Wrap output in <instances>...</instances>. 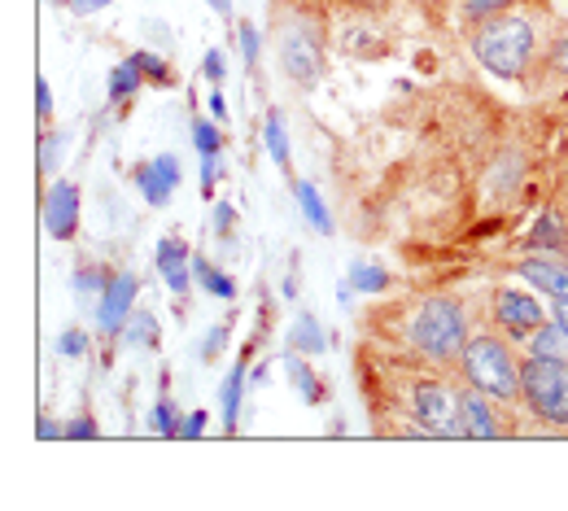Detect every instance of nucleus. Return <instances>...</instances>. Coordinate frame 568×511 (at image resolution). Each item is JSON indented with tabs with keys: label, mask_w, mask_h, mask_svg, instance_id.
<instances>
[{
	"label": "nucleus",
	"mask_w": 568,
	"mask_h": 511,
	"mask_svg": "<svg viewBox=\"0 0 568 511\" xmlns=\"http://www.w3.org/2000/svg\"><path fill=\"white\" fill-rule=\"evenodd\" d=\"M403 333H407V346L433 367H459L464 346L473 337L468 333V315H464V306L455 297H428V302H420L407 315Z\"/></svg>",
	"instance_id": "nucleus-1"
},
{
	"label": "nucleus",
	"mask_w": 568,
	"mask_h": 511,
	"mask_svg": "<svg viewBox=\"0 0 568 511\" xmlns=\"http://www.w3.org/2000/svg\"><path fill=\"white\" fill-rule=\"evenodd\" d=\"M473 53L477 62L498 79H520L534 67L538 53V27L529 13H495L486 22H477L473 31Z\"/></svg>",
	"instance_id": "nucleus-2"
},
{
	"label": "nucleus",
	"mask_w": 568,
	"mask_h": 511,
	"mask_svg": "<svg viewBox=\"0 0 568 511\" xmlns=\"http://www.w3.org/2000/svg\"><path fill=\"white\" fill-rule=\"evenodd\" d=\"M520 364L525 359L511 350V337H503L495 328V333H473L468 337L464 359H459V376H464V385L516 407L520 402Z\"/></svg>",
	"instance_id": "nucleus-3"
},
{
	"label": "nucleus",
	"mask_w": 568,
	"mask_h": 511,
	"mask_svg": "<svg viewBox=\"0 0 568 511\" xmlns=\"http://www.w3.org/2000/svg\"><path fill=\"white\" fill-rule=\"evenodd\" d=\"M520 407L542 429H568V359L565 355H525L520 364Z\"/></svg>",
	"instance_id": "nucleus-4"
},
{
	"label": "nucleus",
	"mask_w": 568,
	"mask_h": 511,
	"mask_svg": "<svg viewBox=\"0 0 568 511\" xmlns=\"http://www.w3.org/2000/svg\"><path fill=\"white\" fill-rule=\"evenodd\" d=\"M407 420L425 429L428 438H459L455 416H459V389H450L442 376H420L407 385Z\"/></svg>",
	"instance_id": "nucleus-5"
},
{
	"label": "nucleus",
	"mask_w": 568,
	"mask_h": 511,
	"mask_svg": "<svg viewBox=\"0 0 568 511\" xmlns=\"http://www.w3.org/2000/svg\"><path fill=\"white\" fill-rule=\"evenodd\" d=\"M281 67L293 83H315L324 74V35L311 18H288L276 35Z\"/></svg>",
	"instance_id": "nucleus-6"
},
{
	"label": "nucleus",
	"mask_w": 568,
	"mask_h": 511,
	"mask_svg": "<svg viewBox=\"0 0 568 511\" xmlns=\"http://www.w3.org/2000/svg\"><path fill=\"white\" fill-rule=\"evenodd\" d=\"M455 433H459L464 441H503L516 433V425L507 420V402H498V398H490V394L464 385V389H459Z\"/></svg>",
	"instance_id": "nucleus-7"
},
{
	"label": "nucleus",
	"mask_w": 568,
	"mask_h": 511,
	"mask_svg": "<svg viewBox=\"0 0 568 511\" xmlns=\"http://www.w3.org/2000/svg\"><path fill=\"white\" fill-rule=\"evenodd\" d=\"M490 319H495V328L503 337H511L516 346H525V337H529L538 324H547V310L538 306V297L503 285V289H495V297H490Z\"/></svg>",
	"instance_id": "nucleus-8"
},
{
	"label": "nucleus",
	"mask_w": 568,
	"mask_h": 511,
	"mask_svg": "<svg viewBox=\"0 0 568 511\" xmlns=\"http://www.w3.org/2000/svg\"><path fill=\"white\" fill-rule=\"evenodd\" d=\"M136 293H141V280L132 272H110V285L97 297V328H101V337H123V324L136 310Z\"/></svg>",
	"instance_id": "nucleus-9"
},
{
	"label": "nucleus",
	"mask_w": 568,
	"mask_h": 511,
	"mask_svg": "<svg viewBox=\"0 0 568 511\" xmlns=\"http://www.w3.org/2000/svg\"><path fill=\"white\" fill-rule=\"evenodd\" d=\"M180 157L175 153H158L153 162H141L136 171H132V184H136V193H141L149 206H166L171 197H175V188H180Z\"/></svg>",
	"instance_id": "nucleus-10"
},
{
	"label": "nucleus",
	"mask_w": 568,
	"mask_h": 511,
	"mask_svg": "<svg viewBox=\"0 0 568 511\" xmlns=\"http://www.w3.org/2000/svg\"><path fill=\"white\" fill-rule=\"evenodd\" d=\"M40 219H44V232H49L53 241H74V232H79V184L58 180V184L44 193Z\"/></svg>",
	"instance_id": "nucleus-11"
},
{
	"label": "nucleus",
	"mask_w": 568,
	"mask_h": 511,
	"mask_svg": "<svg viewBox=\"0 0 568 511\" xmlns=\"http://www.w3.org/2000/svg\"><path fill=\"white\" fill-rule=\"evenodd\" d=\"M153 263H158V276H162V285L175 293H189L193 285V249L180 241V236H166V241H158V254H153Z\"/></svg>",
	"instance_id": "nucleus-12"
},
{
	"label": "nucleus",
	"mask_w": 568,
	"mask_h": 511,
	"mask_svg": "<svg viewBox=\"0 0 568 511\" xmlns=\"http://www.w3.org/2000/svg\"><path fill=\"white\" fill-rule=\"evenodd\" d=\"M516 276H525L547 297H568V263L560 254H529V258L516 263Z\"/></svg>",
	"instance_id": "nucleus-13"
},
{
	"label": "nucleus",
	"mask_w": 568,
	"mask_h": 511,
	"mask_svg": "<svg viewBox=\"0 0 568 511\" xmlns=\"http://www.w3.org/2000/svg\"><path fill=\"white\" fill-rule=\"evenodd\" d=\"M525 249L529 254H568V227L560 223L556 211H547L542 219L534 223V232L525 236Z\"/></svg>",
	"instance_id": "nucleus-14"
},
{
	"label": "nucleus",
	"mask_w": 568,
	"mask_h": 511,
	"mask_svg": "<svg viewBox=\"0 0 568 511\" xmlns=\"http://www.w3.org/2000/svg\"><path fill=\"white\" fill-rule=\"evenodd\" d=\"M158 341H162L158 315L136 306V310L128 315V324H123V346H132V350H158Z\"/></svg>",
	"instance_id": "nucleus-15"
},
{
	"label": "nucleus",
	"mask_w": 568,
	"mask_h": 511,
	"mask_svg": "<svg viewBox=\"0 0 568 511\" xmlns=\"http://www.w3.org/2000/svg\"><path fill=\"white\" fill-rule=\"evenodd\" d=\"M288 346H293L297 355H324V350H328V333H324V324H320L311 310H302L297 324H293V333H288Z\"/></svg>",
	"instance_id": "nucleus-16"
},
{
	"label": "nucleus",
	"mask_w": 568,
	"mask_h": 511,
	"mask_svg": "<svg viewBox=\"0 0 568 511\" xmlns=\"http://www.w3.org/2000/svg\"><path fill=\"white\" fill-rule=\"evenodd\" d=\"M293 197H297L302 215H306V223H311L320 236H333V215H328L324 197L315 193V184H306V180H293Z\"/></svg>",
	"instance_id": "nucleus-17"
},
{
	"label": "nucleus",
	"mask_w": 568,
	"mask_h": 511,
	"mask_svg": "<svg viewBox=\"0 0 568 511\" xmlns=\"http://www.w3.org/2000/svg\"><path fill=\"white\" fill-rule=\"evenodd\" d=\"M193 280L211 293V297H223V302H232V297H236V280H232L219 263L202 258V254H193Z\"/></svg>",
	"instance_id": "nucleus-18"
},
{
	"label": "nucleus",
	"mask_w": 568,
	"mask_h": 511,
	"mask_svg": "<svg viewBox=\"0 0 568 511\" xmlns=\"http://www.w3.org/2000/svg\"><path fill=\"white\" fill-rule=\"evenodd\" d=\"M223 429L227 433H236V420H241V398H245V359L227 371V380H223Z\"/></svg>",
	"instance_id": "nucleus-19"
},
{
	"label": "nucleus",
	"mask_w": 568,
	"mask_h": 511,
	"mask_svg": "<svg viewBox=\"0 0 568 511\" xmlns=\"http://www.w3.org/2000/svg\"><path fill=\"white\" fill-rule=\"evenodd\" d=\"M284 367H288V380H293V389H297V394H302V398H306L311 407H320V402L328 398V389L320 385V376H315L311 367L302 364V355H297V350H293V355L284 359Z\"/></svg>",
	"instance_id": "nucleus-20"
},
{
	"label": "nucleus",
	"mask_w": 568,
	"mask_h": 511,
	"mask_svg": "<svg viewBox=\"0 0 568 511\" xmlns=\"http://www.w3.org/2000/svg\"><path fill=\"white\" fill-rule=\"evenodd\" d=\"M263 141H267V153H272V162L281 166L284 175H293V153H288V132H284V114H281V110H272V114H267V123H263Z\"/></svg>",
	"instance_id": "nucleus-21"
},
{
	"label": "nucleus",
	"mask_w": 568,
	"mask_h": 511,
	"mask_svg": "<svg viewBox=\"0 0 568 511\" xmlns=\"http://www.w3.org/2000/svg\"><path fill=\"white\" fill-rule=\"evenodd\" d=\"M565 350H568V333L556 319L538 324V328L525 337V355H565Z\"/></svg>",
	"instance_id": "nucleus-22"
},
{
	"label": "nucleus",
	"mask_w": 568,
	"mask_h": 511,
	"mask_svg": "<svg viewBox=\"0 0 568 511\" xmlns=\"http://www.w3.org/2000/svg\"><path fill=\"white\" fill-rule=\"evenodd\" d=\"M141 88H144V74H141V67H136L132 58H128V62H119V67L110 71V101H114V105L132 101Z\"/></svg>",
	"instance_id": "nucleus-23"
},
{
	"label": "nucleus",
	"mask_w": 568,
	"mask_h": 511,
	"mask_svg": "<svg viewBox=\"0 0 568 511\" xmlns=\"http://www.w3.org/2000/svg\"><path fill=\"white\" fill-rule=\"evenodd\" d=\"M132 62H136L144 79H153L158 88H171V83H175V71H171V67H166V58H162V53H153V49L132 53Z\"/></svg>",
	"instance_id": "nucleus-24"
},
{
	"label": "nucleus",
	"mask_w": 568,
	"mask_h": 511,
	"mask_svg": "<svg viewBox=\"0 0 568 511\" xmlns=\"http://www.w3.org/2000/svg\"><path fill=\"white\" fill-rule=\"evenodd\" d=\"M351 289L355 293H385L389 289V272L367 267V263H355V267H351Z\"/></svg>",
	"instance_id": "nucleus-25"
},
{
	"label": "nucleus",
	"mask_w": 568,
	"mask_h": 511,
	"mask_svg": "<svg viewBox=\"0 0 568 511\" xmlns=\"http://www.w3.org/2000/svg\"><path fill=\"white\" fill-rule=\"evenodd\" d=\"M149 429L162 433V438H180V420H175L171 398H158V402H153V411H149Z\"/></svg>",
	"instance_id": "nucleus-26"
},
{
	"label": "nucleus",
	"mask_w": 568,
	"mask_h": 511,
	"mask_svg": "<svg viewBox=\"0 0 568 511\" xmlns=\"http://www.w3.org/2000/svg\"><path fill=\"white\" fill-rule=\"evenodd\" d=\"M110 285V272H101L97 263H79V272H74V293H92V297H101Z\"/></svg>",
	"instance_id": "nucleus-27"
},
{
	"label": "nucleus",
	"mask_w": 568,
	"mask_h": 511,
	"mask_svg": "<svg viewBox=\"0 0 568 511\" xmlns=\"http://www.w3.org/2000/svg\"><path fill=\"white\" fill-rule=\"evenodd\" d=\"M193 145H197L202 157H214L223 149V136H219V127H214L211 119H193Z\"/></svg>",
	"instance_id": "nucleus-28"
},
{
	"label": "nucleus",
	"mask_w": 568,
	"mask_h": 511,
	"mask_svg": "<svg viewBox=\"0 0 568 511\" xmlns=\"http://www.w3.org/2000/svg\"><path fill=\"white\" fill-rule=\"evenodd\" d=\"M516 0H459V9H464V18L477 27V22H486V18H495L503 9H511Z\"/></svg>",
	"instance_id": "nucleus-29"
},
{
	"label": "nucleus",
	"mask_w": 568,
	"mask_h": 511,
	"mask_svg": "<svg viewBox=\"0 0 568 511\" xmlns=\"http://www.w3.org/2000/svg\"><path fill=\"white\" fill-rule=\"evenodd\" d=\"M236 40H241V58H245V67H258V58H263V40H258V27H241L236 31Z\"/></svg>",
	"instance_id": "nucleus-30"
},
{
	"label": "nucleus",
	"mask_w": 568,
	"mask_h": 511,
	"mask_svg": "<svg viewBox=\"0 0 568 511\" xmlns=\"http://www.w3.org/2000/svg\"><path fill=\"white\" fill-rule=\"evenodd\" d=\"M58 355H62V359L88 355V333H83V328H67V333L58 337Z\"/></svg>",
	"instance_id": "nucleus-31"
},
{
	"label": "nucleus",
	"mask_w": 568,
	"mask_h": 511,
	"mask_svg": "<svg viewBox=\"0 0 568 511\" xmlns=\"http://www.w3.org/2000/svg\"><path fill=\"white\" fill-rule=\"evenodd\" d=\"M547 67H551V74L568 79V27L556 35V44H551V53H547Z\"/></svg>",
	"instance_id": "nucleus-32"
},
{
	"label": "nucleus",
	"mask_w": 568,
	"mask_h": 511,
	"mask_svg": "<svg viewBox=\"0 0 568 511\" xmlns=\"http://www.w3.org/2000/svg\"><path fill=\"white\" fill-rule=\"evenodd\" d=\"M232 227H236V211H232L227 202H219V206H214V232H219L223 245L232 241Z\"/></svg>",
	"instance_id": "nucleus-33"
},
{
	"label": "nucleus",
	"mask_w": 568,
	"mask_h": 511,
	"mask_svg": "<svg viewBox=\"0 0 568 511\" xmlns=\"http://www.w3.org/2000/svg\"><path fill=\"white\" fill-rule=\"evenodd\" d=\"M101 429H97V420L92 416H74L71 425H67V438L71 441H88V438H97Z\"/></svg>",
	"instance_id": "nucleus-34"
},
{
	"label": "nucleus",
	"mask_w": 568,
	"mask_h": 511,
	"mask_svg": "<svg viewBox=\"0 0 568 511\" xmlns=\"http://www.w3.org/2000/svg\"><path fill=\"white\" fill-rule=\"evenodd\" d=\"M223 341H227V328H223V324H214L211 333H206V341H202V359H206V364L223 350Z\"/></svg>",
	"instance_id": "nucleus-35"
},
{
	"label": "nucleus",
	"mask_w": 568,
	"mask_h": 511,
	"mask_svg": "<svg viewBox=\"0 0 568 511\" xmlns=\"http://www.w3.org/2000/svg\"><path fill=\"white\" fill-rule=\"evenodd\" d=\"M202 433H206V411H193V416H184V420H180V438H202Z\"/></svg>",
	"instance_id": "nucleus-36"
},
{
	"label": "nucleus",
	"mask_w": 568,
	"mask_h": 511,
	"mask_svg": "<svg viewBox=\"0 0 568 511\" xmlns=\"http://www.w3.org/2000/svg\"><path fill=\"white\" fill-rule=\"evenodd\" d=\"M36 110H40V119L53 114V92H49V79H44V74L36 79Z\"/></svg>",
	"instance_id": "nucleus-37"
},
{
	"label": "nucleus",
	"mask_w": 568,
	"mask_h": 511,
	"mask_svg": "<svg viewBox=\"0 0 568 511\" xmlns=\"http://www.w3.org/2000/svg\"><path fill=\"white\" fill-rule=\"evenodd\" d=\"M202 71H206V79H211V83H223V71H227V67H223V53H219V49H211V53H206Z\"/></svg>",
	"instance_id": "nucleus-38"
},
{
	"label": "nucleus",
	"mask_w": 568,
	"mask_h": 511,
	"mask_svg": "<svg viewBox=\"0 0 568 511\" xmlns=\"http://www.w3.org/2000/svg\"><path fill=\"white\" fill-rule=\"evenodd\" d=\"M105 4H114V0H67V9H71V13H79V18H88V13L105 9Z\"/></svg>",
	"instance_id": "nucleus-39"
},
{
	"label": "nucleus",
	"mask_w": 568,
	"mask_h": 511,
	"mask_svg": "<svg viewBox=\"0 0 568 511\" xmlns=\"http://www.w3.org/2000/svg\"><path fill=\"white\" fill-rule=\"evenodd\" d=\"M214 180H219V153H214V157H202V188H206V193L214 188Z\"/></svg>",
	"instance_id": "nucleus-40"
},
{
	"label": "nucleus",
	"mask_w": 568,
	"mask_h": 511,
	"mask_svg": "<svg viewBox=\"0 0 568 511\" xmlns=\"http://www.w3.org/2000/svg\"><path fill=\"white\" fill-rule=\"evenodd\" d=\"M551 319L568 333V297H551Z\"/></svg>",
	"instance_id": "nucleus-41"
},
{
	"label": "nucleus",
	"mask_w": 568,
	"mask_h": 511,
	"mask_svg": "<svg viewBox=\"0 0 568 511\" xmlns=\"http://www.w3.org/2000/svg\"><path fill=\"white\" fill-rule=\"evenodd\" d=\"M346 4H351V9H358V13H381L389 0H346Z\"/></svg>",
	"instance_id": "nucleus-42"
},
{
	"label": "nucleus",
	"mask_w": 568,
	"mask_h": 511,
	"mask_svg": "<svg viewBox=\"0 0 568 511\" xmlns=\"http://www.w3.org/2000/svg\"><path fill=\"white\" fill-rule=\"evenodd\" d=\"M40 438H67V425H53V420H40Z\"/></svg>",
	"instance_id": "nucleus-43"
},
{
	"label": "nucleus",
	"mask_w": 568,
	"mask_h": 511,
	"mask_svg": "<svg viewBox=\"0 0 568 511\" xmlns=\"http://www.w3.org/2000/svg\"><path fill=\"white\" fill-rule=\"evenodd\" d=\"M58 145H62V141H58ZM58 145H49V141H44V149H40V166H44V171H53V162H58Z\"/></svg>",
	"instance_id": "nucleus-44"
},
{
	"label": "nucleus",
	"mask_w": 568,
	"mask_h": 511,
	"mask_svg": "<svg viewBox=\"0 0 568 511\" xmlns=\"http://www.w3.org/2000/svg\"><path fill=\"white\" fill-rule=\"evenodd\" d=\"M211 114L214 119H227V101H223V92H219V88L211 92Z\"/></svg>",
	"instance_id": "nucleus-45"
},
{
	"label": "nucleus",
	"mask_w": 568,
	"mask_h": 511,
	"mask_svg": "<svg viewBox=\"0 0 568 511\" xmlns=\"http://www.w3.org/2000/svg\"><path fill=\"white\" fill-rule=\"evenodd\" d=\"M206 4H211V9L219 13V18H223V22H232V0H206Z\"/></svg>",
	"instance_id": "nucleus-46"
},
{
	"label": "nucleus",
	"mask_w": 568,
	"mask_h": 511,
	"mask_svg": "<svg viewBox=\"0 0 568 511\" xmlns=\"http://www.w3.org/2000/svg\"><path fill=\"white\" fill-rule=\"evenodd\" d=\"M565 202H568V175H565Z\"/></svg>",
	"instance_id": "nucleus-47"
}]
</instances>
